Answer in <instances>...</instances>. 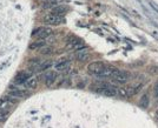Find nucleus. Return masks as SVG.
Here are the masks:
<instances>
[{
	"label": "nucleus",
	"instance_id": "1",
	"mask_svg": "<svg viewBox=\"0 0 158 128\" xmlns=\"http://www.w3.org/2000/svg\"><path fill=\"white\" fill-rule=\"evenodd\" d=\"M106 65L104 62L101 61H93L91 62L90 65L88 66V73L91 74V75H94V76H99L101 78V74L104 72Z\"/></svg>",
	"mask_w": 158,
	"mask_h": 128
},
{
	"label": "nucleus",
	"instance_id": "2",
	"mask_svg": "<svg viewBox=\"0 0 158 128\" xmlns=\"http://www.w3.org/2000/svg\"><path fill=\"white\" fill-rule=\"evenodd\" d=\"M44 22L47 24V25H50V26H58V25H61V24L65 22V17L64 15H59V14L51 12L47 15H45Z\"/></svg>",
	"mask_w": 158,
	"mask_h": 128
},
{
	"label": "nucleus",
	"instance_id": "3",
	"mask_svg": "<svg viewBox=\"0 0 158 128\" xmlns=\"http://www.w3.org/2000/svg\"><path fill=\"white\" fill-rule=\"evenodd\" d=\"M53 31L51 29V27H45V26H41V27H37L33 29L32 34H31V37H32L33 39H47L50 35H52Z\"/></svg>",
	"mask_w": 158,
	"mask_h": 128
},
{
	"label": "nucleus",
	"instance_id": "4",
	"mask_svg": "<svg viewBox=\"0 0 158 128\" xmlns=\"http://www.w3.org/2000/svg\"><path fill=\"white\" fill-rule=\"evenodd\" d=\"M66 47L68 50H72V51H79V50H83L86 48L85 44L82 39H79L77 37H71L66 40Z\"/></svg>",
	"mask_w": 158,
	"mask_h": 128
},
{
	"label": "nucleus",
	"instance_id": "5",
	"mask_svg": "<svg viewBox=\"0 0 158 128\" xmlns=\"http://www.w3.org/2000/svg\"><path fill=\"white\" fill-rule=\"evenodd\" d=\"M129 78H130V74L128 73V72L116 69L115 73L111 75V78H110V79L113 80V81L117 82V84H125V82H128Z\"/></svg>",
	"mask_w": 158,
	"mask_h": 128
},
{
	"label": "nucleus",
	"instance_id": "6",
	"mask_svg": "<svg viewBox=\"0 0 158 128\" xmlns=\"http://www.w3.org/2000/svg\"><path fill=\"white\" fill-rule=\"evenodd\" d=\"M9 95H12V97L20 99V98H25L28 95V89L27 88H19L17 86L11 85L9 87Z\"/></svg>",
	"mask_w": 158,
	"mask_h": 128
},
{
	"label": "nucleus",
	"instance_id": "7",
	"mask_svg": "<svg viewBox=\"0 0 158 128\" xmlns=\"http://www.w3.org/2000/svg\"><path fill=\"white\" fill-rule=\"evenodd\" d=\"M32 73L30 71H20L14 76V85H25L27 80L31 78Z\"/></svg>",
	"mask_w": 158,
	"mask_h": 128
},
{
	"label": "nucleus",
	"instance_id": "8",
	"mask_svg": "<svg viewBox=\"0 0 158 128\" xmlns=\"http://www.w3.org/2000/svg\"><path fill=\"white\" fill-rule=\"evenodd\" d=\"M17 102H18L17 98L12 97V95H4L3 98H0V108H7Z\"/></svg>",
	"mask_w": 158,
	"mask_h": 128
},
{
	"label": "nucleus",
	"instance_id": "9",
	"mask_svg": "<svg viewBox=\"0 0 158 128\" xmlns=\"http://www.w3.org/2000/svg\"><path fill=\"white\" fill-rule=\"evenodd\" d=\"M57 78H58V75H57V73L54 71H50V72H47V73L44 75V82H45V85L47 86V87H51L54 82H56V80H57Z\"/></svg>",
	"mask_w": 158,
	"mask_h": 128
},
{
	"label": "nucleus",
	"instance_id": "10",
	"mask_svg": "<svg viewBox=\"0 0 158 128\" xmlns=\"http://www.w3.org/2000/svg\"><path fill=\"white\" fill-rule=\"evenodd\" d=\"M46 46V40L45 39H36L34 41L30 44V50L31 51H37V50H41L43 47Z\"/></svg>",
	"mask_w": 158,
	"mask_h": 128
},
{
	"label": "nucleus",
	"instance_id": "11",
	"mask_svg": "<svg viewBox=\"0 0 158 128\" xmlns=\"http://www.w3.org/2000/svg\"><path fill=\"white\" fill-rule=\"evenodd\" d=\"M101 94L106 95V97H116V95H118V88H116L112 85H109L107 87H105V88L103 89Z\"/></svg>",
	"mask_w": 158,
	"mask_h": 128
},
{
	"label": "nucleus",
	"instance_id": "12",
	"mask_svg": "<svg viewBox=\"0 0 158 128\" xmlns=\"http://www.w3.org/2000/svg\"><path fill=\"white\" fill-rule=\"evenodd\" d=\"M71 67V61L70 60H61L56 65V71L58 72H66Z\"/></svg>",
	"mask_w": 158,
	"mask_h": 128
},
{
	"label": "nucleus",
	"instance_id": "13",
	"mask_svg": "<svg viewBox=\"0 0 158 128\" xmlns=\"http://www.w3.org/2000/svg\"><path fill=\"white\" fill-rule=\"evenodd\" d=\"M76 58H77V60H79V61H85L86 59L89 58V53L85 51V48L79 50V51H77V53H76Z\"/></svg>",
	"mask_w": 158,
	"mask_h": 128
},
{
	"label": "nucleus",
	"instance_id": "14",
	"mask_svg": "<svg viewBox=\"0 0 158 128\" xmlns=\"http://www.w3.org/2000/svg\"><path fill=\"white\" fill-rule=\"evenodd\" d=\"M51 12L56 13V14H59V15H64V17H65V14L67 12V7L66 6H63V5L56 6V7H53V8L51 10Z\"/></svg>",
	"mask_w": 158,
	"mask_h": 128
},
{
	"label": "nucleus",
	"instance_id": "15",
	"mask_svg": "<svg viewBox=\"0 0 158 128\" xmlns=\"http://www.w3.org/2000/svg\"><path fill=\"white\" fill-rule=\"evenodd\" d=\"M53 66V61L52 60H43L40 67H39V72H45L47 69H50Z\"/></svg>",
	"mask_w": 158,
	"mask_h": 128
},
{
	"label": "nucleus",
	"instance_id": "16",
	"mask_svg": "<svg viewBox=\"0 0 158 128\" xmlns=\"http://www.w3.org/2000/svg\"><path fill=\"white\" fill-rule=\"evenodd\" d=\"M149 102H150V99H149V95L147 94H143L139 99V106L142 108H147L149 107Z\"/></svg>",
	"mask_w": 158,
	"mask_h": 128
},
{
	"label": "nucleus",
	"instance_id": "17",
	"mask_svg": "<svg viewBox=\"0 0 158 128\" xmlns=\"http://www.w3.org/2000/svg\"><path fill=\"white\" fill-rule=\"evenodd\" d=\"M37 85H38L37 78H30L27 80V82L25 84V88H27V89H34L36 87H37Z\"/></svg>",
	"mask_w": 158,
	"mask_h": 128
},
{
	"label": "nucleus",
	"instance_id": "18",
	"mask_svg": "<svg viewBox=\"0 0 158 128\" xmlns=\"http://www.w3.org/2000/svg\"><path fill=\"white\" fill-rule=\"evenodd\" d=\"M118 95L120 98H128V88H125V87L118 88Z\"/></svg>",
	"mask_w": 158,
	"mask_h": 128
},
{
	"label": "nucleus",
	"instance_id": "19",
	"mask_svg": "<svg viewBox=\"0 0 158 128\" xmlns=\"http://www.w3.org/2000/svg\"><path fill=\"white\" fill-rule=\"evenodd\" d=\"M40 52L43 53V54H45V55H47V54H51L52 52H53V48H52V47L51 46H45V47H43V48L40 50Z\"/></svg>",
	"mask_w": 158,
	"mask_h": 128
},
{
	"label": "nucleus",
	"instance_id": "20",
	"mask_svg": "<svg viewBox=\"0 0 158 128\" xmlns=\"http://www.w3.org/2000/svg\"><path fill=\"white\" fill-rule=\"evenodd\" d=\"M147 72H149V74H151V75H157L158 74V66H150Z\"/></svg>",
	"mask_w": 158,
	"mask_h": 128
},
{
	"label": "nucleus",
	"instance_id": "21",
	"mask_svg": "<svg viewBox=\"0 0 158 128\" xmlns=\"http://www.w3.org/2000/svg\"><path fill=\"white\" fill-rule=\"evenodd\" d=\"M128 88V97H133V95L136 94V89H135V86H129V87H126Z\"/></svg>",
	"mask_w": 158,
	"mask_h": 128
},
{
	"label": "nucleus",
	"instance_id": "22",
	"mask_svg": "<svg viewBox=\"0 0 158 128\" xmlns=\"http://www.w3.org/2000/svg\"><path fill=\"white\" fill-rule=\"evenodd\" d=\"M143 88V84H138V85H135V89H136V94Z\"/></svg>",
	"mask_w": 158,
	"mask_h": 128
},
{
	"label": "nucleus",
	"instance_id": "23",
	"mask_svg": "<svg viewBox=\"0 0 158 128\" xmlns=\"http://www.w3.org/2000/svg\"><path fill=\"white\" fill-rule=\"evenodd\" d=\"M155 97L158 98V81H157L156 85H155Z\"/></svg>",
	"mask_w": 158,
	"mask_h": 128
},
{
	"label": "nucleus",
	"instance_id": "24",
	"mask_svg": "<svg viewBox=\"0 0 158 128\" xmlns=\"http://www.w3.org/2000/svg\"><path fill=\"white\" fill-rule=\"evenodd\" d=\"M153 35H156V37H158V32H153Z\"/></svg>",
	"mask_w": 158,
	"mask_h": 128
},
{
	"label": "nucleus",
	"instance_id": "25",
	"mask_svg": "<svg viewBox=\"0 0 158 128\" xmlns=\"http://www.w3.org/2000/svg\"><path fill=\"white\" fill-rule=\"evenodd\" d=\"M156 116H157V118H158V109H157V110H156Z\"/></svg>",
	"mask_w": 158,
	"mask_h": 128
},
{
	"label": "nucleus",
	"instance_id": "26",
	"mask_svg": "<svg viewBox=\"0 0 158 128\" xmlns=\"http://www.w3.org/2000/svg\"><path fill=\"white\" fill-rule=\"evenodd\" d=\"M0 120H1V119H0Z\"/></svg>",
	"mask_w": 158,
	"mask_h": 128
}]
</instances>
